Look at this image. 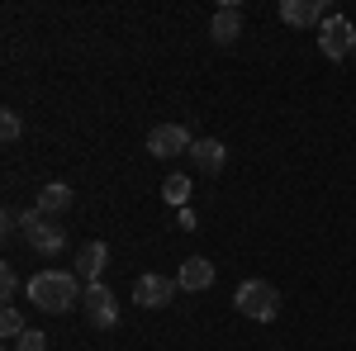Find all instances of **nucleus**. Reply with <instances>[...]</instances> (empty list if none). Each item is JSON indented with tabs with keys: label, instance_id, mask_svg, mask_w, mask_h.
Masks as SVG:
<instances>
[{
	"label": "nucleus",
	"instance_id": "nucleus-3",
	"mask_svg": "<svg viewBox=\"0 0 356 351\" xmlns=\"http://www.w3.org/2000/svg\"><path fill=\"white\" fill-rule=\"evenodd\" d=\"M19 233L29 238V247H33L38 256H57V252H62V243H67V228H62L57 218L38 214V209H24V218H19Z\"/></svg>",
	"mask_w": 356,
	"mask_h": 351
},
{
	"label": "nucleus",
	"instance_id": "nucleus-7",
	"mask_svg": "<svg viewBox=\"0 0 356 351\" xmlns=\"http://www.w3.org/2000/svg\"><path fill=\"white\" fill-rule=\"evenodd\" d=\"M176 275H138L134 280V304H143V309H166L171 299H176Z\"/></svg>",
	"mask_w": 356,
	"mask_h": 351
},
{
	"label": "nucleus",
	"instance_id": "nucleus-5",
	"mask_svg": "<svg viewBox=\"0 0 356 351\" xmlns=\"http://www.w3.org/2000/svg\"><path fill=\"white\" fill-rule=\"evenodd\" d=\"M81 313H86V323L95 327V332H110V327L119 323V304H114L110 285H86V295H81Z\"/></svg>",
	"mask_w": 356,
	"mask_h": 351
},
{
	"label": "nucleus",
	"instance_id": "nucleus-6",
	"mask_svg": "<svg viewBox=\"0 0 356 351\" xmlns=\"http://www.w3.org/2000/svg\"><path fill=\"white\" fill-rule=\"evenodd\" d=\"M191 147H195V133L186 129V124H157V129L147 133V152L162 157V162L166 157H181V152L191 157Z\"/></svg>",
	"mask_w": 356,
	"mask_h": 351
},
{
	"label": "nucleus",
	"instance_id": "nucleus-20",
	"mask_svg": "<svg viewBox=\"0 0 356 351\" xmlns=\"http://www.w3.org/2000/svg\"><path fill=\"white\" fill-rule=\"evenodd\" d=\"M352 67H356V53H352Z\"/></svg>",
	"mask_w": 356,
	"mask_h": 351
},
{
	"label": "nucleus",
	"instance_id": "nucleus-9",
	"mask_svg": "<svg viewBox=\"0 0 356 351\" xmlns=\"http://www.w3.org/2000/svg\"><path fill=\"white\" fill-rule=\"evenodd\" d=\"M280 19L295 28H318L328 19V10H323V0H280Z\"/></svg>",
	"mask_w": 356,
	"mask_h": 351
},
{
	"label": "nucleus",
	"instance_id": "nucleus-12",
	"mask_svg": "<svg viewBox=\"0 0 356 351\" xmlns=\"http://www.w3.org/2000/svg\"><path fill=\"white\" fill-rule=\"evenodd\" d=\"M209 33H214V43H219V48L238 43V38H243V10H238V5H219V10H214Z\"/></svg>",
	"mask_w": 356,
	"mask_h": 351
},
{
	"label": "nucleus",
	"instance_id": "nucleus-17",
	"mask_svg": "<svg viewBox=\"0 0 356 351\" xmlns=\"http://www.w3.org/2000/svg\"><path fill=\"white\" fill-rule=\"evenodd\" d=\"M10 351H48V332H38V327H29L19 342H10Z\"/></svg>",
	"mask_w": 356,
	"mask_h": 351
},
{
	"label": "nucleus",
	"instance_id": "nucleus-11",
	"mask_svg": "<svg viewBox=\"0 0 356 351\" xmlns=\"http://www.w3.org/2000/svg\"><path fill=\"white\" fill-rule=\"evenodd\" d=\"M223 162H228V152H223L219 138H195V147H191V166H195V171H204V176H219Z\"/></svg>",
	"mask_w": 356,
	"mask_h": 351
},
{
	"label": "nucleus",
	"instance_id": "nucleus-15",
	"mask_svg": "<svg viewBox=\"0 0 356 351\" xmlns=\"http://www.w3.org/2000/svg\"><path fill=\"white\" fill-rule=\"evenodd\" d=\"M29 327H24V313L15 309V304H5V313H0V337H10V342H19Z\"/></svg>",
	"mask_w": 356,
	"mask_h": 351
},
{
	"label": "nucleus",
	"instance_id": "nucleus-1",
	"mask_svg": "<svg viewBox=\"0 0 356 351\" xmlns=\"http://www.w3.org/2000/svg\"><path fill=\"white\" fill-rule=\"evenodd\" d=\"M86 295V285L76 280V270H38L29 275V304L43 309V313H67L76 309Z\"/></svg>",
	"mask_w": 356,
	"mask_h": 351
},
{
	"label": "nucleus",
	"instance_id": "nucleus-8",
	"mask_svg": "<svg viewBox=\"0 0 356 351\" xmlns=\"http://www.w3.org/2000/svg\"><path fill=\"white\" fill-rule=\"evenodd\" d=\"M105 266H110V247L105 243H86L81 252H76V280L81 285H100V275H105Z\"/></svg>",
	"mask_w": 356,
	"mask_h": 351
},
{
	"label": "nucleus",
	"instance_id": "nucleus-4",
	"mask_svg": "<svg viewBox=\"0 0 356 351\" xmlns=\"http://www.w3.org/2000/svg\"><path fill=\"white\" fill-rule=\"evenodd\" d=\"M318 53L328 57V62H347V57L356 53V19L328 15V19L318 24Z\"/></svg>",
	"mask_w": 356,
	"mask_h": 351
},
{
	"label": "nucleus",
	"instance_id": "nucleus-14",
	"mask_svg": "<svg viewBox=\"0 0 356 351\" xmlns=\"http://www.w3.org/2000/svg\"><path fill=\"white\" fill-rule=\"evenodd\" d=\"M162 199L176 204V209H186V204H191V181H186V176H166L162 181Z\"/></svg>",
	"mask_w": 356,
	"mask_h": 351
},
{
	"label": "nucleus",
	"instance_id": "nucleus-16",
	"mask_svg": "<svg viewBox=\"0 0 356 351\" xmlns=\"http://www.w3.org/2000/svg\"><path fill=\"white\" fill-rule=\"evenodd\" d=\"M19 133H24L19 114H15V109H0V138H5V142H19Z\"/></svg>",
	"mask_w": 356,
	"mask_h": 351
},
{
	"label": "nucleus",
	"instance_id": "nucleus-2",
	"mask_svg": "<svg viewBox=\"0 0 356 351\" xmlns=\"http://www.w3.org/2000/svg\"><path fill=\"white\" fill-rule=\"evenodd\" d=\"M233 309L243 318L271 323L275 313H280V290H275L271 280H247V285H238V295H233Z\"/></svg>",
	"mask_w": 356,
	"mask_h": 351
},
{
	"label": "nucleus",
	"instance_id": "nucleus-13",
	"mask_svg": "<svg viewBox=\"0 0 356 351\" xmlns=\"http://www.w3.org/2000/svg\"><path fill=\"white\" fill-rule=\"evenodd\" d=\"M33 209H38V214H48V218L67 214V209H72V186H67V181H48V186L38 190Z\"/></svg>",
	"mask_w": 356,
	"mask_h": 351
},
{
	"label": "nucleus",
	"instance_id": "nucleus-18",
	"mask_svg": "<svg viewBox=\"0 0 356 351\" xmlns=\"http://www.w3.org/2000/svg\"><path fill=\"white\" fill-rule=\"evenodd\" d=\"M0 295H5V299H15V295H19V275H15L10 266L0 270Z\"/></svg>",
	"mask_w": 356,
	"mask_h": 351
},
{
	"label": "nucleus",
	"instance_id": "nucleus-21",
	"mask_svg": "<svg viewBox=\"0 0 356 351\" xmlns=\"http://www.w3.org/2000/svg\"><path fill=\"white\" fill-rule=\"evenodd\" d=\"M5 351H10V347H5Z\"/></svg>",
	"mask_w": 356,
	"mask_h": 351
},
{
	"label": "nucleus",
	"instance_id": "nucleus-19",
	"mask_svg": "<svg viewBox=\"0 0 356 351\" xmlns=\"http://www.w3.org/2000/svg\"><path fill=\"white\" fill-rule=\"evenodd\" d=\"M19 218H24V214H15V209H5V214H0V223H5V238H15V233H19Z\"/></svg>",
	"mask_w": 356,
	"mask_h": 351
},
{
	"label": "nucleus",
	"instance_id": "nucleus-10",
	"mask_svg": "<svg viewBox=\"0 0 356 351\" xmlns=\"http://www.w3.org/2000/svg\"><path fill=\"white\" fill-rule=\"evenodd\" d=\"M176 285H181L186 295H200V290H209V285H214V261H209V256H191V261H181V275H176Z\"/></svg>",
	"mask_w": 356,
	"mask_h": 351
}]
</instances>
